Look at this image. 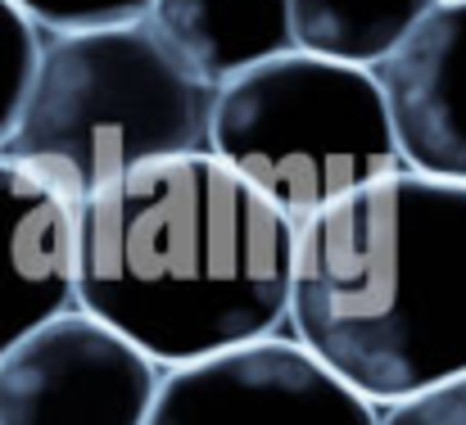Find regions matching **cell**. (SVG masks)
Returning <instances> with one entry per match:
<instances>
[{"label": "cell", "instance_id": "cell-1", "mask_svg": "<svg viewBox=\"0 0 466 425\" xmlns=\"http://www.w3.org/2000/svg\"><path fill=\"white\" fill-rule=\"evenodd\" d=\"M295 222L208 149L146 163L77 204L73 303L158 371L286 330Z\"/></svg>", "mask_w": 466, "mask_h": 425}, {"label": "cell", "instance_id": "cell-2", "mask_svg": "<svg viewBox=\"0 0 466 425\" xmlns=\"http://www.w3.org/2000/svg\"><path fill=\"white\" fill-rule=\"evenodd\" d=\"M286 326L371 408L466 376V186L399 167L299 222Z\"/></svg>", "mask_w": 466, "mask_h": 425}, {"label": "cell", "instance_id": "cell-3", "mask_svg": "<svg viewBox=\"0 0 466 425\" xmlns=\"http://www.w3.org/2000/svg\"><path fill=\"white\" fill-rule=\"evenodd\" d=\"M213 91L186 77L141 18L41 36L5 158L46 177L73 208L118 177L208 149Z\"/></svg>", "mask_w": 466, "mask_h": 425}, {"label": "cell", "instance_id": "cell-4", "mask_svg": "<svg viewBox=\"0 0 466 425\" xmlns=\"http://www.w3.org/2000/svg\"><path fill=\"white\" fill-rule=\"evenodd\" d=\"M208 154L295 227L403 167L376 73L304 50L213 91Z\"/></svg>", "mask_w": 466, "mask_h": 425}, {"label": "cell", "instance_id": "cell-5", "mask_svg": "<svg viewBox=\"0 0 466 425\" xmlns=\"http://www.w3.org/2000/svg\"><path fill=\"white\" fill-rule=\"evenodd\" d=\"M155 362L77 303L0 358V425H146Z\"/></svg>", "mask_w": 466, "mask_h": 425}, {"label": "cell", "instance_id": "cell-6", "mask_svg": "<svg viewBox=\"0 0 466 425\" xmlns=\"http://www.w3.org/2000/svg\"><path fill=\"white\" fill-rule=\"evenodd\" d=\"M146 425H376V408L290 335L163 371Z\"/></svg>", "mask_w": 466, "mask_h": 425}, {"label": "cell", "instance_id": "cell-7", "mask_svg": "<svg viewBox=\"0 0 466 425\" xmlns=\"http://www.w3.org/2000/svg\"><path fill=\"white\" fill-rule=\"evenodd\" d=\"M371 73L403 167L466 186V0L431 5Z\"/></svg>", "mask_w": 466, "mask_h": 425}, {"label": "cell", "instance_id": "cell-8", "mask_svg": "<svg viewBox=\"0 0 466 425\" xmlns=\"http://www.w3.org/2000/svg\"><path fill=\"white\" fill-rule=\"evenodd\" d=\"M77 208L32 167L0 154V358L73 308Z\"/></svg>", "mask_w": 466, "mask_h": 425}, {"label": "cell", "instance_id": "cell-9", "mask_svg": "<svg viewBox=\"0 0 466 425\" xmlns=\"http://www.w3.org/2000/svg\"><path fill=\"white\" fill-rule=\"evenodd\" d=\"M141 23L163 55L208 91L295 50L290 0H150Z\"/></svg>", "mask_w": 466, "mask_h": 425}, {"label": "cell", "instance_id": "cell-10", "mask_svg": "<svg viewBox=\"0 0 466 425\" xmlns=\"http://www.w3.org/2000/svg\"><path fill=\"white\" fill-rule=\"evenodd\" d=\"M431 0H290L295 50L376 68L417 27Z\"/></svg>", "mask_w": 466, "mask_h": 425}, {"label": "cell", "instance_id": "cell-11", "mask_svg": "<svg viewBox=\"0 0 466 425\" xmlns=\"http://www.w3.org/2000/svg\"><path fill=\"white\" fill-rule=\"evenodd\" d=\"M36 50H41L36 23L27 14H18L9 0H0V145L23 109V96H27V82L36 68Z\"/></svg>", "mask_w": 466, "mask_h": 425}, {"label": "cell", "instance_id": "cell-12", "mask_svg": "<svg viewBox=\"0 0 466 425\" xmlns=\"http://www.w3.org/2000/svg\"><path fill=\"white\" fill-rule=\"evenodd\" d=\"M18 14L36 23L41 36L55 32H82V27H109V23H132L146 14L150 0H9Z\"/></svg>", "mask_w": 466, "mask_h": 425}, {"label": "cell", "instance_id": "cell-13", "mask_svg": "<svg viewBox=\"0 0 466 425\" xmlns=\"http://www.w3.org/2000/svg\"><path fill=\"white\" fill-rule=\"evenodd\" d=\"M376 425H466V376L440 380L390 408H376Z\"/></svg>", "mask_w": 466, "mask_h": 425}, {"label": "cell", "instance_id": "cell-14", "mask_svg": "<svg viewBox=\"0 0 466 425\" xmlns=\"http://www.w3.org/2000/svg\"><path fill=\"white\" fill-rule=\"evenodd\" d=\"M431 5H458V0H431Z\"/></svg>", "mask_w": 466, "mask_h": 425}]
</instances>
